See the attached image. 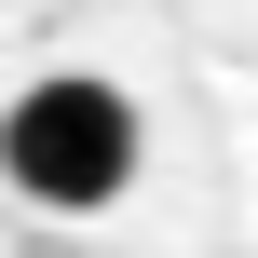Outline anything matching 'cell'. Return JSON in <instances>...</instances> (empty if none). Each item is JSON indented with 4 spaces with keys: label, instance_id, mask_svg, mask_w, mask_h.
Returning <instances> with one entry per match:
<instances>
[{
    "label": "cell",
    "instance_id": "1",
    "mask_svg": "<svg viewBox=\"0 0 258 258\" xmlns=\"http://www.w3.org/2000/svg\"><path fill=\"white\" fill-rule=\"evenodd\" d=\"M136 163H150V109H136L122 82H95V68H54V82H27V95L0 109V190L41 204V218L122 204Z\"/></svg>",
    "mask_w": 258,
    "mask_h": 258
}]
</instances>
